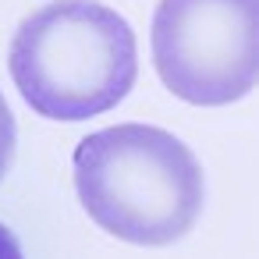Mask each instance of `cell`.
Here are the masks:
<instances>
[{
	"label": "cell",
	"mask_w": 259,
	"mask_h": 259,
	"mask_svg": "<svg viewBox=\"0 0 259 259\" xmlns=\"http://www.w3.org/2000/svg\"><path fill=\"white\" fill-rule=\"evenodd\" d=\"M75 188L107 234L132 245H170L202 213V167L170 132L114 124L75 146Z\"/></svg>",
	"instance_id": "1"
},
{
	"label": "cell",
	"mask_w": 259,
	"mask_h": 259,
	"mask_svg": "<svg viewBox=\"0 0 259 259\" xmlns=\"http://www.w3.org/2000/svg\"><path fill=\"white\" fill-rule=\"evenodd\" d=\"M8 68L39 117L85 121L132 93L135 32L96 0H54L18 25Z\"/></svg>",
	"instance_id": "2"
},
{
	"label": "cell",
	"mask_w": 259,
	"mask_h": 259,
	"mask_svg": "<svg viewBox=\"0 0 259 259\" xmlns=\"http://www.w3.org/2000/svg\"><path fill=\"white\" fill-rule=\"evenodd\" d=\"M149 43L156 75L178 100L234 103L259 75V0H160Z\"/></svg>",
	"instance_id": "3"
},
{
	"label": "cell",
	"mask_w": 259,
	"mask_h": 259,
	"mask_svg": "<svg viewBox=\"0 0 259 259\" xmlns=\"http://www.w3.org/2000/svg\"><path fill=\"white\" fill-rule=\"evenodd\" d=\"M11 156H15V114L0 93V181H4L8 167H11Z\"/></svg>",
	"instance_id": "4"
}]
</instances>
